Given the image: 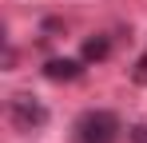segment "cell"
Listing matches in <instances>:
<instances>
[{"mask_svg":"<svg viewBox=\"0 0 147 143\" xmlns=\"http://www.w3.org/2000/svg\"><path fill=\"white\" fill-rule=\"evenodd\" d=\"M131 80H135V84H147V52L139 56V64H135V72H131Z\"/></svg>","mask_w":147,"mask_h":143,"instance_id":"cell-5","label":"cell"},{"mask_svg":"<svg viewBox=\"0 0 147 143\" xmlns=\"http://www.w3.org/2000/svg\"><path fill=\"white\" fill-rule=\"evenodd\" d=\"M107 52H111V40H107V36H92V40H84V64L103 60Z\"/></svg>","mask_w":147,"mask_h":143,"instance_id":"cell-4","label":"cell"},{"mask_svg":"<svg viewBox=\"0 0 147 143\" xmlns=\"http://www.w3.org/2000/svg\"><path fill=\"white\" fill-rule=\"evenodd\" d=\"M119 115L115 111H84L76 119V143H115L119 139Z\"/></svg>","mask_w":147,"mask_h":143,"instance_id":"cell-1","label":"cell"},{"mask_svg":"<svg viewBox=\"0 0 147 143\" xmlns=\"http://www.w3.org/2000/svg\"><path fill=\"white\" fill-rule=\"evenodd\" d=\"M131 143H147V123H139V127H131Z\"/></svg>","mask_w":147,"mask_h":143,"instance_id":"cell-6","label":"cell"},{"mask_svg":"<svg viewBox=\"0 0 147 143\" xmlns=\"http://www.w3.org/2000/svg\"><path fill=\"white\" fill-rule=\"evenodd\" d=\"M80 60H48L44 64V76L56 80V84H68V80H80Z\"/></svg>","mask_w":147,"mask_h":143,"instance_id":"cell-3","label":"cell"},{"mask_svg":"<svg viewBox=\"0 0 147 143\" xmlns=\"http://www.w3.org/2000/svg\"><path fill=\"white\" fill-rule=\"evenodd\" d=\"M8 115H12V123H16L20 131H36V127L48 123V107H44L36 95H12V99H8Z\"/></svg>","mask_w":147,"mask_h":143,"instance_id":"cell-2","label":"cell"}]
</instances>
